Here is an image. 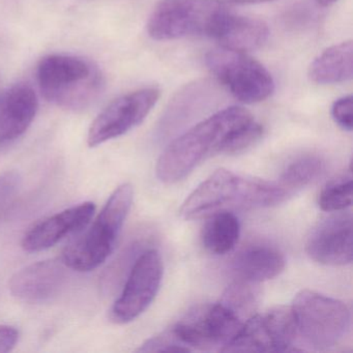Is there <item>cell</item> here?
<instances>
[{"label":"cell","mask_w":353,"mask_h":353,"mask_svg":"<svg viewBox=\"0 0 353 353\" xmlns=\"http://www.w3.org/2000/svg\"><path fill=\"white\" fill-rule=\"evenodd\" d=\"M245 321L234 312L218 303L200 305L188 312L172 327L190 350L223 351L237 336Z\"/></svg>","instance_id":"ba28073f"},{"label":"cell","mask_w":353,"mask_h":353,"mask_svg":"<svg viewBox=\"0 0 353 353\" xmlns=\"http://www.w3.org/2000/svg\"><path fill=\"white\" fill-rule=\"evenodd\" d=\"M160 98V90L143 88L113 101L90 125L88 144L96 148L109 140L125 135L139 125L150 114Z\"/></svg>","instance_id":"8fae6325"},{"label":"cell","mask_w":353,"mask_h":353,"mask_svg":"<svg viewBox=\"0 0 353 353\" xmlns=\"http://www.w3.org/2000/svg\"><path fill=\"white\" fill-rule=\"evenodd\" d=\"M285 264L286 260L280 250L255 243L235 254L230 268L236 280L256 284L278 276L284 270Z\"/></svg>","instance_id":"2e32d148"},{"label":"cell","mask_w":353,"mask_h":353,"mask_svg":"<svg viewBox=\"0 0 353 353\" xmlns=\"http://www.w3.org/2000/svg\"><path fill=\"white\" fill-rule=\"evenodd\" d=\"M137 351L138 352H188L191 350L179 341L171 328L148 339L139 349H137Z\"/></svg>","instance_id":"cb8c5ba5"},{"label":"cell","mask_w":353,"mask_h":353,"mask_svg":"<svg viewBox=\"0 0 353 353\" xmlns=\"http://www.w3.org/2000/svg\"><path fill=\"white\" fill-rule=\"evenodd\" d=\"M208 218L201 234L205 249L216 255H224L232 251L241 236L239 218L229 210L216 212Z\"/></svg>","instance_id":"d6986e66"},{"label":"cell","mask_w":353,"mask_h":353,"mask_svg":"<svg viewBox=\"0 0 353 353\" xmlns=\"http://www.w3.org/2000/svg\"><path fill=\"white\" fill-rule=\"evenodd\" d=\"M324 170V162L315 154H303L291 161L282 171L278 183L292 193L307 187L318 179Z\"/></svg>","instance_id":"ffe728a7"},{"label":"cell","mask_w":353,"mask_h":353,"mask_svg":"<svg viewBox=\"0 0 353 353\" xmlns=\"http://www.w3.org/2000/svg\"><path fill=\"white\" fill-rule=\"evenodd\" d=\"M257 299L258 292L252 283L236 280L226 289L220 303L247 321L255 314Z\"/></svg>","instance_id":"7402d4cb"},{"label":"cell","mask_w":353,"mask_h":353,"mask_svg":"<svg viewBox=\"0 0 353 353\" xmlns=\"http://www.w3.org/2000/svg\"><path fill=\"white\" fill-rule=\"evenodd\" d=\"M290 307L297 334L317 350L336 346L350 327L348 307L339 299L316 291L297 293Z\"/></svg>","instance_id":"8992f818"},{"label":"cell","mask_w":353,"mask_h":353,"mask_svg":"<svg viewBox=\"0 0 353 353\" xmlns=\"http://www.w3.org/2000/svg\"><path fill=\"white\" fill-rule=\"evenodd\" d=\"M41 92L48 102L70 110L85 108L102 90V74L92 63L73 55L43 57L37 70Z\"/></svg>","instance_id":"277c9868"},{"label":"cell","mask_w":353,"mask_h":353,"mask_svg":"<svg viewBox=\"0 0 353 353\" xmlns=\"http://www.w3.org/2000/svg\"><path fill=\"white\" fill-rule=\"evenodd\" d=\"M352 111L353 99L352 96L343 97L339 99L332 105V115L339 127L342 128L345 131H352Z\"/></svg>","instance_id":"d4e9b609"},{"label":"cell","mask_w":353,"mask_h":353,"mask_svg":"<svg viewBox=\"0 0 353 353\" xmlns=\"http://www.w3.org/2000/svg\"><path fill=\"white\" fill-rule=\"evenodd\" d=\"M352 175L348 173L339 175L326 183L320 192L318 205L323 212H339L350 208L352 204Z\"/></svg>","instance_id":"44dd1931"},{"label":"cell","mask_w":353,"mask_h":353,"mask_svg":"<svg viewBox=\"0 0 353 353\" xmlns=\"http://www.w3.org/2000/svg\"><path fill=\"white\" fill-rule=\"evenodd\" d=\"M21 187V176L16 171L0 173V206L11 201Z\"/></svg>","instance_id":"484cf974"},{"label":"cell","mask_w":353,"mask_h":353,"mask_svg":"<svg viewBox=\"0 0 353 353\" xmlns=\"http://www.w3.org/2000/svg\"><path fill=\"white\" fill-rule=\"evenodd\" d=\"M68 266L61 259L36 262L16 272L10 280L13 296L24 303H42L61 292Z\"/></svg>","instance_id":"5bb4252c"},{"label":"cell","mask_w":353,"mask_h":353,"mask_svg":"<svg viewBox=\"0 0 353 353\" xmlns=\"http://www.w3.org/2000/svg\"><path fill=\"white\" fill-rule=\"evenodd\" d=\"M262 136H263V128L255 121L253 117L233 132L232 135L225 143L221 154H243L258 143Z\"/></svg>","instance_id":"603a6c76"},{"label":"cell","mask_w":353,"mask_h":353,"mask_svg":"<svg viewBox=\"0 0 353 353\" xmlns=\"http://www.w3.org/2000/svg\"><path fill=\"white\" fill-rule=\"evenodd\" d=\"M133 199L134 190L130 183L115 189L92 224L63 250L61 260L68 268L90 272L106 262L114 251Z\"/></svg>","instance_id":"3957f363"},{"label":"cell","mask_w":353,"mask_h":353,"mask_svg":"<svg viewBox=\"0 0 353 353\" xmlns=\"http://www.w3.org/2000/svg\"><path fill=\"white\" fill-rule=\"evenodd\" d=\"M19 340V332L11 325H0V353L13 350Z\"/></svg>","instance_id":"4316f807"},{"label":"cell","mask_w":353,"mask_h":353,"mask_svg":"<svg viewBox=\"0 0 353 353\" xmlns=\"http://www.w3.org/2000/svg\"><path fill=\"white\" fill-rule=\"evenodd\" d=\"M297 332L290 307H274L254 314L243 323L226 352H286L294 351Z\"/></svg>","instance_id":"9c48e42d"},{"label":"cell","mask_w":353,"mask_h":353,"mask_svg":"<svg viewBox=\"0 0 353 353\" xmlns=\"http://www.w3.org/2000/svg\"><path fill=\"white\" fill-rule=\"evenodd\" d=\"M270 36L265 22L229 13L214 40L223 48L249 52L261 48Z\"/></svg>","instance_id":"e0dca14e"},{"label":"cell","mask_w":353,"mask_h":353,"mask_svg":"<svg viewBox=\"0 0 353 353\" xmlns=\"http://www.w3.org/2000/svg\"><path fill=\"white\" fill-rule=\"evenodd\" d=\"M36 92L28 83H17L0 97V148L19 139L38 112Z\"/></svg>","instance_id":"9a60e30c"},{"label":"cell","mask_w":353,"mask_h":353,"mask_svg":"<svg viewBox=\"0 0 353 353\" xmlns=\"http://www.w3.org/2000/svg\"><path fill=\"white\" fill-rule=\"evenodd\" d=\"M309 76L317 84L343 83L352 79V41L334 45L323 51L312 63Z\"/></svg>","instance_id":"ac0fdd59"},{"label":"cell","mask_w":353,"mask_h":353,"mask_svg":"<svg viewBox=\"0 0 353 353\" xmlns=\"http://www.w3.org/2000/svg\"><path fill=\"white\" fill-rule=\"evenodd\" d=\"M253 119L243 107L218 111L173 140L157 163V177L164 183H175L190 174L200 163L221 154L233 132Z\"/></svg>","instance_id":"7a4b0ae2"},{"label":"cell","mask_w":353,"mask_h":353,"mask_svg":"<svg viewBox=\"0 0 353 353\" xmlns=\"http://www.w3.org/2000/svg\"><path fill=\"white\" fill-rule=\"evenodd\" d=\"M163 262L157 250L141 253L134 261L123 291L110 311L114 323L125 324L144 313L156 299L162 283Z\"/></svg>","instance_id":"30bf717a"},{"label":"cell","mask_w":353,"mask_h":353,"mask_svg":"<svg viewBox=\"0 0 353 353\" xmlns=\"http://www.w3.org/2000/svg\"><path fill=\"white\" fill-rule=\"evenodd\" d=\"M291 194L278 181L243 176L227 169H219L194 190L179 212L185 220H198L223 210L278 205Z\"/></svg>","instance_id":"6da1fadb"},{"label":"cell","mask_w":353,"mask_h":353,"mask_svg":"<svg viewBox=\"0 0 353 353\" xmlns=\"http://www.w3.org/2000/svg\"><path fill=\"white\" fill-rule=\"evenodd\" d=\"M338 0H317V3L322 7H328V6L334 5Z\"/></svg>","instance_id":"f1b7e54d"},{"label":"cell","mask_w":353,"mask_h":353,"mask_svg":"<svg viewBox=\"0 0 353 353\" xmlns=\"http://www.w3.org/2000/svg\"><path fill=\"white\" fill-rule=\"evenodd\" d=\"M237 3H270V1H274V0H231Z\"/></svg>","instance_id":"83f0119b"},{"label":"cell","mask_w":353,"mask_h":353,"mask_svg":"<svg viewBox=\"0 0 353 353\" xmlns=\"http://www.w3.org/2000/svg\"><path fill=\"white\" fill-rule=\"evenodd\" d=\"M305 252L312 260L323 265L350 264L353 258L351 214H332L318 223L307 236Z\"/></svg>","instance_id":"7c38bea8"},{"label":"cell","mask_w":353,"mask_h":353,"mask_svg":"<svg viewBox=\"0 0 353 353\" xmlns=\"http://www.w3.org/2000/svg\"><path fill=\"white\" fill-rule=\"evenodd\" d=\"M205 63L234 98L245 104L262 102L274 92L270 72L247 53L221 47L206 54Z\"/></svg>","instance_id":"52a82bcc"},{"label":"cell","mask_w":353,"mask_h":353,"mask_svg":"<svg viewBox=\"0 0 353 353\" xmlns=\"http://www.w3.org/2000/svg\"><path fill=\"white\" fill-rule=\"evenodd\" d=\"M94 212L96 205L92 202H84L43 219L26 231L22 248L30 253L50 249L69 235L83 230Z\"/></svg>","instance_id":"4fadbf2b"},{"label":"cell","mask_w":353,"mask_h":353,"mask_svg":"<svg viewBox=\"0 0 353 353\" xmlns=\"http://www.w3.org/2000/svg\"><path fill=\"white\" fill-rule=\"evenodd\" d=\"M230 10L219 0H162L148 22L150 38H216Z\"/></svg>","instance_id":"5b68a950"}]
</instances>
